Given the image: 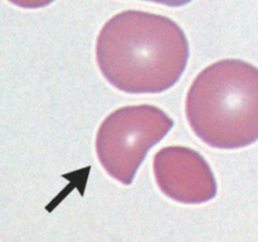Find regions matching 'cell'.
I'll use <instances>...</instances> for the list:
<instances>
[{
  "mask_svg": "<svg viewBox=\"0 0 258 242\" xmlns=\"http://www.w3.org/2000/svg\"><path fill=\"white\" fill-rule=\"evenodd\" d=\"M96 59L103 77L128 93H160L185 71L189 42L180 25L154 13L126 10L100 30Z\"/></svg>",
  "mask_w": 258,
  "mask_h": 242,
  "instance_id": "obj_1",
  "label": "cell"
},
{
  "mask_svg": "<svg viewBox=\"0 0 258 242\" xmlns=\"http://www.w3.org/2000/svg\"><path fill=\"white\" fill-rule=\"evenodd\" d=\"M194 134L217 149H239L258 140V68L223 59L196 77L185 100Z\"/></svg>",
  "mask_w": 258,
  "mask_h": 242,
  "instance_id": "obj_2",
  "label": "cell"
},
{
  "mask_svg": "<svg viewBox=\"0 0 258 242\" xmlns=\"http://www.w3.org/2000/svg\"><path fill=\"white\" fill-rule=\"evenodd\" d=\"M174 121L153 105L125 106L111 112L96 136V153L112 178L128 186L148 151L165 138Z\"/></svg>",
  "mask_w": 258,
  "mask_h": 242,
  "instance_id": "obj_3",
  "label": "cell"
},
{
  "mask_svg": "<svg viewBox=\"0 0 258 242\" xmlns=\"http://www.w3.org/2000/svg\"><path fill=\"white\" fill-rule=\"evenodd\" d=\"M154 175L165 196L185 204H201L217 196V180L208 161L186 146H166L154 155Z\"/></svg>",
  "mask_w": 258,
  "mask_h": 242,
  "instance_id": "obj_4",
  "label": "cell"
},
{
  "mask_svg": "<svg viewBox=\"0 0 258 242\" xmlns=\"http://www.w3.org/2000/svg\"><path fill=\"white\" fill-rule=\"evenodd\" d=\"M9 2L24 9H39V8L47 7L54 0H9Z\"/></svg>",
  "mask_w": 258,
  "mask_h": 242,
  "instance_id": "obj_5",
  "label": "cell"
},
{
  "mask_svg": "<svg viewBox=\"0 0 258 242\" xmlns=\"http://www.w3.org/2000/svg\"><path fill=\"white\" fill-rule=\"evenodd\" d=\"M145 2H154L158 4L166 5V7H183V5L189 4L191 0H145Z\"/></svg>",
  "mask_w": 258,
  "mask_h": 242,
  "instance_id": "obj_6",
  "label": "cell"
}]
</instances>
